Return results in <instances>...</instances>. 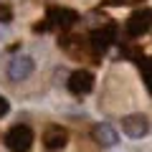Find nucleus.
I'll use <instances>...</instances> for the list:
<instances>
[{
    "label": "nucleus",
    "instance_id": "nucleus-4",
    "mask_svg": "<svg viewBox=\"0 0 152 152\" xmlns=\"http://www.w3.org/2000/svg\"><path fill=\"white\" fill-rule=\"evenodd\" d=\"M46 20H48V28H56V31H69V28H74V23L79 20V13L71 10V8H51Z\"/></svg>",
    "mask_w": 152,
    "mask_h": 152
},
{
    "label": "nucleus",
    "instance_id": "nucleus-5",
    "mask_svg": "<svg viewBox=\"0 0 152 152\" xmlns=\"http://www.w3.org/2000/svg\"><path fill=\"white\" fill-rule=\"evenodd\" d=\"M33 58L26 53L20 56H13L10 61H8V79L10 81H23V79H28V76L33 74Z\"/></svg>",
    "mask_w": 152,
    "mask_h": 152
},
{
    "label": "nucleus",
    "instance_id": "nucleus-1",
    "mask_svg": "<svg viewBox=\"0 0 152 152\" xmlns=\"http://www.w3.org/2000/svg\"><path fill=\"white\" fill-rule=\"evenodd\" d=\"M33 145V129L28 124H15L5 134V147L10 152H28Z\"/></svg>",
    "mask_w": 152,
    "mask_h": 152
},
{
    "label": "nucleus",
    "instance_id": "nucleus-7",
    "mask_svg": "<svg viewBox=\"0 0 152 152\" xmlns=\"http://www.w3.org/2000/svg\"><path fill=\"white\" fill-rule=\"evenodd\" d=\"M66 142H69V134H66V129H64V127H58V124L48 127V129L43 132V147H46L48 152H58V150H64Z\"/></svg>",
    "mask_w": 152,
    "mask_h": 152
},
{
    "label": "nucleus",
    "instance_id": "nucleus-8",
    "mask_svg": "<svg viewBox=\"0 0 152 152\" xmlns=\"http://www.w3.org/2000/svg\"><path fill=\"white\" fill-rule=\"evenodd\" d=\"M91 137H94V142H96L99 147H114L117 142H119L117 129L109 127V124H94L91 127Z\"/></svg>",
    "mask_w": 152,
    "mask_h": 152
},
{
    "label": "nucleus",
    "instance_id": "nucleus-10",
    "mask_svg": "<svg viewBox=\"0 0 152 152\" xmlns=\"http://www.w3.org/2000/svg\"><path fill=\"white\" fill-rule=\"evenodd\" d=\"M137 66H140V74H142V81H145L147 91L152 94V58H147V56H137Z\"/></svg>",
    "mask_w": 152,
    "mask_h": 152
},
{
    "label": "nucleus",
    "instance_id": "nucleus-13",
    "mask_svg": "<svg viewBox=\"0 0 152 152\" xmlns=\"http://www.w3.org/2000/svg\"><path fill=\"white\" fill-rule=\"evenodd\" d=\"M109 5H124V3H129V0H107Z\"/></svg>",
    "mask_w": 152,
    "mask_h": 152
},
{
    "label": "nucleus",
    "instance_id": "nucleus-3",
    "mask_svg": "<svg viewBox=\"0 0 152 152\" xmlns=\"http://www.w3.org/2000/svg\"><path fill=\"white\" fill-rule=\"evenodd\" d=\"M122 132L132 140H142L150 132V119L145 114H127V117H122Z\"/></svg>",
    "mask_w": 152,
    "mask_h": 152
},
{
    "label": "nucleus",
    "instance_id": "nucleus-11",
    "mask_svg": "<svg viewBox=\"0 0 152 152\" xmlns=\"http://www.w3.org/2000/svg\"><path fill=\"white\" fill-rule=\"evenodd\" d=\"M13 20V13L8 5H0V23H10Z\"/></svg>",
    "mask_w": 152,
    "mask_h": 152
},
{
    "label": "nucleus",
    "instance_id": "nucleus-12",
    "mask_svg": "<svg viewBox=\"0 0 152 152\" xmlns=\"http://www.w3.org/2000/svg\"><path fill=\"white\" fill-rule=\"evenodd\" d=\"M8 109H10L8 99H5V96H0V117H5V114H8Z\"/></svg>",
    "mask_w": 152,
    "mask_h": 152
},
{
    "label": "nucleus",
    "instance_id": "nucleus-9",
    "mask_svg": "<svg viewBox=\"0 0 152 152\" xmlns=\"http://www.w3.org/2000/svg\"><path fill=\"white\" fill-rule=\"evenodd\" d=\"M112 41H114V26H107V28H102V31H94L91 33V51L96 56H102L104 51L109 48Z\"/></svg>",
    "mask_w": 152,
    "mask_h": 152
},
{
    "label": "nucleus",
    "instance_id": "nucleus-2",
    "mask_svg": "<svg viewBox=\"0 0 152 152\" xmlns=\"http://www.w3.org/2000/svg\"><path fill=\"white\" fill-rule=\"evenodd\" d=\"M150 28H152V10L150 8H140V10H134L127 18V36H132V38L145 36Z\"/></svg>",
    "mask_w": 152,
    "mask_h": 152
},
{
    "label": "nucleus",
    "instance_id": "nucleus-6",
    "mask_svg": "<svg viewBox=\"0 0 152 152\" xmlns=\"http://www.w3.org/2000/svg\"><path fill=\"white\" fill-rule=\"evenodd\" d=\"M69 91L71 94H76V96H84V94H89L94 89V76H91V71H86V69H79V71H74V74L69 76Z\"/></svg>",
    "mask_w": 152,
    "mask_h": 152
}]
</instances>
